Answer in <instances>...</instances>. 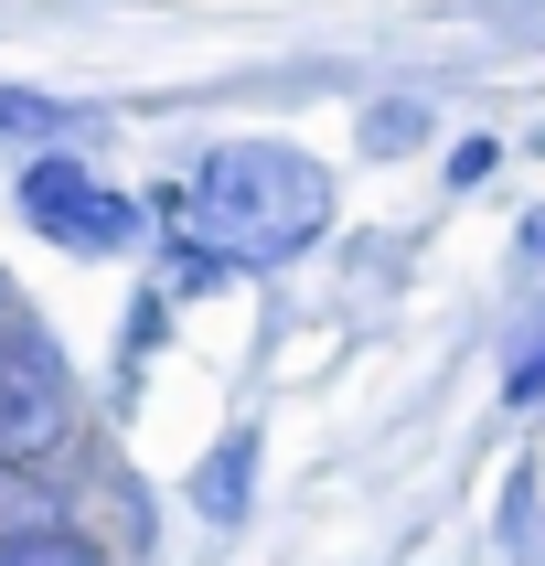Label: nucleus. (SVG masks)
<instances>
[{
  "label": "nucleus",
  "instance_id": "f257e3e1",
  "mask_svg": "<svg viewBox=\"0 0 545 566\" xmlns=\"http://www.w3.org/2000/svg\"><path fill=\"white\" fill-rule=\"evenodd\" d=\"M182 214H192V247H214V268H279L332 224V171L311 150H279V139H224L192 160Z\"/></svg>",
  "mask_w": 545,
  "mask_h": 566
},
{
  "label": "nucleus",
  "instance_id": "f03ea898",
  "mask_svg": "<svg viewBox=\"0 0 545 566\" xmlns=\"http://www.w3.org/2000/svg\"><path fill=\"white\" fill-rule=\"evenodd\" d=\"M64 439H75L64 353L0 311V471H43V460H64Z\"/></svg>",
  "mask_w": 545,
  "mask_h": 566
},
{
  "label": "nucleus",
  "instance_id": "7ed1b4c3",
  "mask_svg": "<svg viewBox=\"0 0 545 566\" xmlns=\"http://www.w3.org/2000/svg\"><path fill=\"white\" fill-rule=\"evenodd\" d=\"M22 214L54 235V247H75V256H118V247H139V203L128 192H107L86 171V160H22Z\"/></svg>",
  "mask_w": 545,
  "mask_h": 566
},
{
  "label": "nucleus",
  "instance_id": "20e7f679",
  "mask_svg": "<svg viewBox=\"0 0 545 566\" xmlns=\"http://www.w3.org/2000/svg\"><path fill=\"white\" fill-rule=\"evenodd\" d=\"M247 481H256V428H235V439L192 471V503L214 513V524H235V513H247Z\"/></svg>",
  "mask_w": 545,
  "mask_h": 566
},
{
  "label": "nucleus",
  "instance_id": "39448f33",
  "mask_svg": "<svg viewBox=\"0 0 545 566\" xmlns=\"http://www.w3.org/2000/svg\"><path fill=\"white\" fill-rule=\"evenodd\" d=\"M0 566H107L75 524H0Z\"/></svg>",
  "mask_w": 545,
  "mask_h": 566
},
{
  "label": "nucleus",
  "instance_id": "423d86ee",
  "mask_svg": "<svg viewBox=\"0 0 545 566\" xmlns=\"http://www.w3.org/2000/svg\"><path fill=\"white\" fill-rule=\"evenodd\" d=\"M75 128V107L64 96H22V86H0V139H64Z\"/></svg>",
  "mask_w": 545,
  "mask_h": 566
},
{
  "label": "nucleus",
  "instance_id": "0eeeda50",
  "mask_svg": "<svg viewBox=\"0 0 545 566\" xmlns=\"http://www.w3.org/2000/svg\"><path fill=\"white\" fill-rule=\"evenodd\" d=\"M417 128L428 118H417L407 96H396V107H364V150H417Z\"/></svg>",
  "mask_w": 545,
  "mask_h": 566
},
{
  "label": "nucleus",
  "instance_id": "6e6552de",
  "mask_svg": "<svg viewBox=\"0 0 545 566\" xmlns=\"http://www.w3.org/2000/svg\"><path fill=\"white\" fill-rule=\"evenodd\" d=\"M492 171H503V150H492V139H460V150H449V182H460V192L492 182Z\"/></svg>",
  "mask_w": 545,
  "mask_h": 566
},
{
  "label": "nucleus",
  "instance_id": "1a4fd4ad",
  "mask_svg": "<svg viewBox=\"0 0 545 566\" xmlns=\"http://www.w3.org/2000/svg\"><path fill=\"white\" fill-rule=\"evenodd\" d=\"M513 396H545V321H535V343H524V364H513Z\"/></svg>",
  "mask_w": 545,
  "mask_h": 566
},
{
  "label": "nucleus",
  "instance_id": "9d476101",
  "mask_svg": "<svg viewBox=\"0 0 545 566\" xmlns=\"http://www.w3.org/2000/svg\"><path fill=\"white\" fill-rule=\"evenodd\" d=\"M524 256H545V203H535V214H524Z\"/></svg>",
  "mask_w": 545,
  "mask_h": 566
}]
</instances>
